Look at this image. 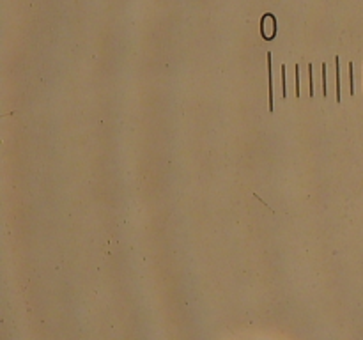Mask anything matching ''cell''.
Returning a JSON list of instances; mask_svg holds the SVG:
<instances>
[{
	"label": "cell",
	"instance_id": "cell-1",
	"mask_svg": "<svg viewBox=\"0 0 363 340\" xmlns=\"http://www.w3.org/2000/svg\"><path fill=\"white\" fill-rule=\"evenodd\" d=\"M282 94L285 96V67L282 66Z\"/></svg>",
	"mask_w": 363,
	"mask_h": 340
},
{
	"label": "cell",
	"instance_id": "cell-2",
	"mask_svg": "<svg viewBox=\"0 0 363 340\" xmlns=\"http://www.w3.org/2000/svg\"><path fill=\"white\" fill-rule=\"evenodd\" d=\"M296 94L299 96V67L296 66Z\"/></svg>",
	"mask_w": 363,
	"mask_h": 340
}]
</instances>
